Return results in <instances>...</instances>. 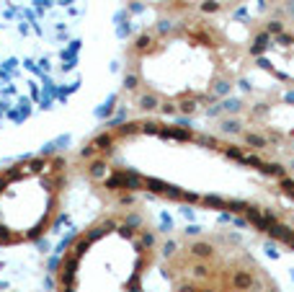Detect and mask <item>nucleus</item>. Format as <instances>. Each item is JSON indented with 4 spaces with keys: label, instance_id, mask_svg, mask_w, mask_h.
<instances>
[{
    "label": "nucleus",
    "instance_id": "2",
    "mask_svg": "<svg viewBox=\"0 0 294 292\" xmlns=\"http://www.w3.org/2000/svg\"><path fill=\"white\" fill-rule=\"evenodd\" d=\"M224 67V42L207 21L165 13L127 44L124 91L150 114H194L227 85Z\"/></svg>",
    "mask_w": 294,
    "mask_h": 292
},
{
    "label": "nucleus",
    "instance_id": "1",
    "mask_svg": "<svg viewBox=\"0 0 294 292\" xmlns=\"http://www.w3.org/2000/svg\"><path fill=\"white\" fill-rule=\"evenodd\" d=\"M104 0H0V161L49 150L93 106Z\"/></svg>",
    "mask_w": 294,
    "mask_h": 292
},
{
    "label": "nucleus",
    "instance_id": "4",
    "mask_svg": "<svg viewBox=\"0 0 294 292\" xmlns=\"http://www.w3.org/2000/svg\"><path fill=\"white\" fill-rule=\"evenodd\" d=\"M75 166L67 153L41 150L0 166V249L31 246L54 230Z\"/></svg>",
    "mask_w": 294,
    "mask_h": 292
},
{
    "label": "nucleus",
    "instance_id": "3",
    "mask_svg": "<svg viewBox=\"0 0 294 292\" xmlns=\"http://www.w3.org/2000/svg\"><path fill=\"white\" fill-rule=\"evenodd\" d=\"M160 233L137 205H116L75 233L57 264V292H155Z\"/></svg>",
    "mask_w": 294,
    "mask_h": 292
}]
</instances>
